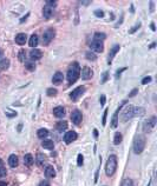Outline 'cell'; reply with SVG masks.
<instances>
[{"label":"cell","mask_w":157,"mask_h":186,"mask_svg":"<svg viewBox=\"0 0 157 186\" xmlns=\"http://www.w3.org/2000/svg\"><path fill=\"white\" fill-rule=\"evenodd\" d=\"M81 75V66L77 61L72 62L67 68V80L70 84H74Z\"/></svg>","instance_id":"obj_1"},{"label":"cell","mask_w":157,"mask_h":186,"mask_svg":"<svg viewBox=\"0 0 157 186\" xmlns=\"http://www.w3.org/2000/svg\"><path fill=\"white\" fill-rule=\"evenodd\" d=\"M145 144H146V139L144 134H138L135 138L133 141V152L136 154H139L143 152V150L145 148Z\"/></svg>","instance_id":"obj_2"},{"label":"cell","mask_w":157,"mask_h":186,"mask_svg":"<svg viewBox=\"0 0 157 186\" xmlns=\"http://www.w3.org/2000/svg\"><path fill=\"white\" fill-rule=\"evenodd\" d=\"M116 168H117V157L115 154L110 155L108 161H106V165H105V173L108 177H111L115 174L116 172Z\"/></svg>","instance_id":"obj_3"},{"label":"cell","mask_w":157,"mask_h":186,"mask_svg":"<svg viewBox=\"0 0 157 186\" xmlns=\"http://www.w3.org/2000/svg\"><path fill=\"white\" fill-rule=\"evenodd\" d=\"M133 116H135V107H133V106H131V105H128V106L123 110V112H122V116H121V121L125 123V121L130 120Z\"/></svg>","instance_id":"obj_4"},{"label":"cell","mask_w":157,"mask_h":186,"mask_svg":"<svg viewBox=\"0 0 157 186\" xmlns=\"http://www.w3.org/2000/svg\"><path fill=\"white\" fill-rule=\"evenodd\" d=\"M84 92H85V87H84V86H79V87L74 88V89L70 93V98L72 99V102H77L78 99H79V98L84 94Z\"/></svg>","instance_id":"obj_5"},{"label":"cell","mask_w":157,"mask_h":186,"mask_svg":"<svg viewBox=\"0 0 157 186\" xmlns=\"http://www.w3.org/2000/svg\"><path fill=\"white\" fill-rule=\"evenodd\" d=\"M71 120L74 125H81L82 124V120H83V114L79 110H74L72 113H71Z\"/></svg>","instance_id":"obj_6"},{"label":"cell","mask_w":157,"mask_h":186,"mask_svg":"<svg viewBox=\"0 0 157 186\" xmlns=\"http://www.w3.org/2000/svg\"><path fill=\"white\" fill-rule=\"evenodd\" d=\"M53 38H54V31H53V30H47V31H45L44 34H43V45L47 46V45L51 43V40H52Z\"/></svg>","instance_id":"obj_7"},{"label":"cell","mask_w":157,"mask_h":186,"mask_svg":"<svg viewBox=\"0 0 157 186\" xmlns=\"http://www.w3.org/2000/svg\"><path fill=\"white\" fill-rule=\"evenodd\" d=\"M155 125H156V117H152L151 119L146 120V121L143 124V130H144L145 132H151V131L153 130Z\"/></svg>","instance_id":"obj_8"},{"label":"cell","mask_w":157,"mask_h":186,"mask_svg":"<svg viewBox=\"0 0 157 186\" xmlns=\"http://www.w3.org/2000/svg\"><path fill=\"white\" fill-rule=\"evenodd\" d=\"M90 47H91V50H93V51L97 52V53H102L103 50H104L103 41H98V40H93V41L90 44Z\"/></svg>","instance_id":"obj_9"},{"label":"cell","mask_w":157,"mask_h":186,"mask_svg":"<svg viewBox=\"0 0 157 186\" xmlns=\"http://www.w3.org/2000/svg\"><path fill=\"white\" fill-rule=\"evenodd\" d=\"M77 133L74 132V131H69V132H66L65 133V136H64V141L66 143V144H71L72 141H74L76 139H77Z\"/></svg>","instance_id":"obj_10"},{"label":"cell","mask_w":157,"mask_h":186,"mask_svg":"<svg viewBox=\"0 0 157 186\" xmlns=\"http://www.w3.org/2000/svg\"><path fill=\"white\" fill-rule=\"evenodd\" d=\"M126 104V102L124 100L123 103H122V105L116 110V112H115V114L112 116V123H111V126L113 127V128H116L117 127V125H118V114H119V111L122 110V107H123V105H125Z\"/></svg>","instance_id":"obj_11"},{"label":"cell","mask_w":157,"mask_h":186,"mask_svg":"<svg viewBox=\"0 0 157 186\" xmlns=\"http://www.w3.org/2000/svg\"><path fill=\"white\" fill-rule=\"evenodd\" d=\"M92 75H93V72H92V70H91L90 67H88V66L83 67V70H82V78H83L84 80L91 79Z\"/></svg>","instance_id":"obj_12"},{"label":"cell","mask_w":157,"mask_h":186,"mask_svg":"<svg viewBox=\"0 0 157 186\" xmlns=\"http://www.w3.org/2000/svg\"><path fill=\"white\" fill-rule=\"evenodd\" d=\"M30 57H31L32 60H39V59H41L43 53H41V51L38 50V48H33V50L30 52Z\"/></svg>","instance_id":"obj_13"},{"label":"cell","mask_w":157,"mask_h":186,"mask_svg":"<svg viewBox=\"0 0 157 186\" xmlns=\"http://www.w3.org/2000/svg\"><path fill=\"white\" fill-rule=\"evenodd\" d=\"M63 80H64L63 73H61V72H56L54 75H53V78H52V82H53L54 85H60V84L63 82Z\"/></svg>","instance_id":"obj_14"},{"label":"cell","mask_w":157,"mask_h":186,"mask_svg":"<svg viewBox=\"0 0 157 186\" xmlns=\"http://www.w3.org/2000/svg\"><path fill=\"white\" fill-rule=\"evenodd\" d=\"M119 45H115L112 48H111V51L109 52V57H108V62H109V65L111 64V61H112V59L115 58V55H116V53L119 51Z\"/></svg>","instance_id":"obj_15"},{"label":"cell","mask_w":157,"mask_h":186,"mask_svg":"<svg viewBox=\"0 0 157 186\" xmlns=\"http://www.w3.org/2000/svg\"><path fill=\"white\" fill-rule=\"evenodd\" d=\"M53 114H54V117H57V118H63V117L65 116V110H64V107H63V106H57V107H54V109H53Z\"/></svg>","instance_id":"obj_16"},{"label":"cell","mask_w":157,"mask_h":186,"mask_svg":"<svg viewBox=\"0 0 157 186\" xmlns=\"http://www.w3.org/2000/svg\"><path fill=\"white\" fill-rule=\"evenodd\" d=\"M26 40H27V35H26L25 33H19V34H17V37H16V43H17L18 45H25Z\"/></svg>","instance_id":"obj_17"},{"label":"cell","mask_w":157,"mask_h":186,"mask_svg":"<svg viewBox=\"0 0 157 186\" xmlns=\"http://www.w3.org/2000/svg\"><path fill=\"white\" fill-rule=\"evenodd\" d=\"M45 175L47 178H54L56 177V171H54L53 166H51V165L46 166V168H45Z\"/></svg>","instance_id":"obj_18"},{"label":"cell","mask_w":157,"mask_h":186,"mask_svg":"<svg viewBox=\"0 0 157 186\" xmlns=\"http://www.w3.org/2000/svg\"><path fill=\"white\" fill-rule=\"evenodd\" d=\"M18 163H19L18 157H17L16 154H11L10 158H9V165H10L11 167H17V166H18Z\"/></svg>","instance_id":"obj_19"},{"label":"cell","mask_w":157,"mask_h":186,"mask_svg":"<svg viewBox=\"0 0 157 186\" xmlns=\"http://www.w3.org/2000/svg\"><path fill=\"white\" fill-rule=\"evenodd\" d=\"M33 163H34V158H33V155H32V154H30V153H27V154L24 157V164H25L26 166H32V165H33Z\"/></svg>","instance_id":"obj_20"},{"label":"cell","mask_w":157,"mask_h":186,"mask_svg":"<svg viewBox=\"0 0 157 186\" xmlns=\"http://www.w3.org/2000/svg\"><path fill=\"white\" fill-rule=\"evenodd\" d=\"M52 13H53V11H52V9H51V7L45 6V7L43 9V16H44V18H45V19H50V18L52 17Z\"/></svg>","instance_id":"obj_21"},{"label":"cell","mask_w":157,"mask_h":186,"mask_svg":"<svg viewBox=\"0 0 157 186\" xmlns=\"http://www.w3.org/2000/svg\"><path fill=\"white\" fill-rule=\"evenodd\" d=\"M36 161H37V165H38V166H43L44 163L46 161V157H45L43 153H38V154H37V158H36Z\"/></svg>","instance_id":"obj_22"},{"label":"cell","mask_w":157,"mask_h":186,"mask_svg":"<svg viewBox=\"0 0 157 186\" xmlns=\"http://www.w3.org/2000/svg\"><path fill=\"white\" fill-rule=\"evenodd\" d=\"M9 67H10V60L7 58H4V59L0 60V70L6 71Z\"/></svg>","instance_id":"obj_23"},{"label":"cell","mask_w":157,"mask_h":186,"mask_svg":"<svg viewBox=\"0 0 157 186\" xmlns=\"http://www.w3.org/2000/svg\"><path fill=\"white\" fill-rule=\"evenodd\" d=\"M38 43H39V39H38V35L37 34H33L31 38H30V41H29V45L31 46V47H37V45H38Z\"/></svg>","instance_id":"obj_24"},{"label":"cell","mask_w":157,"mask_h":186,"mask_svg":"<svg viewBox=\"0 0 157 186\" xmlns=\"http://www.w3.org/2000/svg\"><path fill=\"white\" fill-rule=\"evenodd\" d=\"M66 128H67V123H66V121H64V120L59 121V123L56 125V130H57V131H59V132H63V131H65Z\"/></svg>","instance_id":"obj_25"},{"label":"cell","mask_w":157,"mask_h":186,"mask_svg":"<svg viewBox=\"0 0 157 186\" xmlns=\"http://www.w3.org/2000/svg\"><path fill=\"white\" fill-rule=\"evenodd\" d=\"M41 146H43L44 148H46V150H53V147H54L53 141H52V140H50V139L44 140V141L41 143Z\"/></svg>","instance_id":"obj_26"},{"label":"cell","mask_w":157,"mask_h":186,"mask_svg":"<svg viewBox=\"0 0 157 186\" xmlns=\"http://www.w3.org/2000/svg\"><path fill=\"white\" fill-rule=\"evenodd\" d=\"M37 136H38V138H40V139H45V138L49 136V131H47L46 128H40V130H38Z\"/></svg>","instance_id":"obj_27"},{"label":"cell","mask_w":157,"mask_h":186,"mask_svg":"<svg viewBox=\"0 0 157 186\" xmlns=\"http://www.w3.org/2000/svg\"><path fill=\"white\" fill-rule=\"evenodd\" d=\"M122 134L119 133V132H116L115 133V137H113V144L115 145H119L121 143H122Z\"/></svg>","instance_id":"obj_28"},{"label":"cell","mask_w":157,"mask_h":186,"mask_svg":"<svg viewBox=\"0 0 157 186\" xmlns=\"http://www.w3.org/2000/svg\"><path fill=\"white\" fill-rule=\"evenodd\" d=\"M105 38H106V34H105V33H101V32H97V33H95V40L103 41Z\"/></svg>","instance_id":"obj_29"},{"label":"cell","mask_w":157,"mask_h":186,"mask_svg":"<svg viewBox=\"0 0 157 186\" xmlns=\"http://www.w3.org/2000/svg\"><path fill=\"white\" fill-rule=\"evenodd\" d=\"M57 89L56 88H47V91H46V94L49 96V97H56L57 96Z\"/></svg>","instance_id":"obj_30"},{"label":"cell","mask_w":157,"mask_h":186,"mask_svg":"<svg viewBox=\"0 0 157 186\" xmlns=\"http://www.w3.org/2000/svg\"><path fill=\"white\" fill-rule=\"evenodd\" d=\"M25 67L29 70V71H34L36 70V64H33V62H31V61H29V62H25Z\"/></svg>","instance_id":"obj_31"},{"label":"cell","mask_w":157,"mask_h":186,"mask_svg":"<svg viewBox=\"0 0 157 186\" xmlns=\"http://www.w3.org/2000/svg\"><path fill=\"white\" fill-rule=\"evenodd\" d=\"M145 113L143 107H135V116H143Z\"/></svg>","instance_id":"obj_32"},{"label":"cell","mask_w":157,"mask_h":186,"mask_svg":"<svg viewBox=\"0 0 157 186\" xmlns=\"http://www.w3.org/2000/svg\"><path fill=\"white\" fill-rule=\"evenodd\" d=\"M121 186H133V182H132L131 179L126 178V179H124V180L122 181V185H121Z\"/></svg>","instance_id":"obj_33"},{"label":"cell","mask_w":157,"mask_h":186,"mask_svg":"<svg viewBox=\"0 0 157 186\" xmlns=\"http://www.w3.org/2000/svg\"><path fill=\"white\" fill-rule=\"evenodd\" d=\"M25 54H26V52H25L24 50H20V51H19V55H18V57H19V60L23 61V62H25V58H26Z\"/></svg>","instance_id":"obj_34"},{"label":"cell","mask_w":157,"mask_h":186,"mask_svg":"<svg viewBox=\"0 0 157 186\" xmlns=\"http://www.w3.org/2000/svg\"><path fill=\"white\" fill-rule=\"evenodd\" d=\"M83 163H84V157L82 154H78V157H77V165L78 166H82Z\"/></svg>","instance_id":"obj_35"},{"label":"cell","mask_w":157,"mask_h":186,"mask_svg":"<svg viewBox=\"0 0 157 186\" xmlns=\"http://www.w3.org/2000/svg\"><path fill=\"white\" fill-rule=\"evenodd\" d=\"M86 58L89 59V60H96V55H95V53H92V52H86Z\"/></svg>","instance_id":"obj_36"},{"label":"cell","mask_w":157,"mask_h":186,"mask_svg":"<svg viewBox=\"0 0 157 186\" xmlns=\"http://www.w3.org/2000/svg\"><path fill=\"white\" fill-rule=\"evenodd\" d=\"M108 79H109V72H104V73H103V77H102V80H101V84L106 82Z\"/></svg>","instance_id":"obj_37"},{"label":"cell","mask_w":157,"mask_h":186,"mask_svg":"<svg viewBox=\"0 0 157 186\" xmlns=\"http://www.w3.org/2000/svg\"><path fill=\"white\" fill-rule=\"evenodd\" d=\"M6 174H7V171H6V168H5L4 166H0V178L5 177Z\"/></svg>","instance_id":"obj_38"},{"label":"cell","mask_w":157,"mask_h":186,"mask_svg":"<svg viewBox=\"0 0 157 186\" xmlns=\"http://www.w3.org/2000/svg\"><path fill=\"white\" fill-rule=\"evenodd\" d=\"M108 109L106 110H104V113H103V118H102V124L103 125H105L106 124V116H108Z\"/></svg>","instance_id":"obj_39"},{"label":"cell","mask_w":157,"mask_h":186,"mask_svg":"<svg viewBox=\"0 0 157 186\" xmlns=\"http://www.w3.org/2000/svg\"><path fill=\"white\" fill-rule=\"evenodd\" d=\"M95 16L98 17V18H103L104 17V12L101 11V10H97V11H95Z\"/></svg>","instance_id":"obj_40"},{"label":"cell","mask_w":157,"mask_h":186,"mask_svg":"<svg viewBox=\"0 0 157 186\" xmlns=\"http://www.w3.org/2000/svg\"><path fill=\"white\" fill-rule=\"evenodd\" d=\"M57 5V1H54V0H47L46 1V6H56Z\"/></svg>","instance_id":"obj_41"},{"label":"cell","mask_w":157,"mask_h":186,"mask_svg":"<svg viewBox=\"0 0 157 186\" xmlns=\"http://www.w3.org/2000/svg\"><path fill=\"white\" fill-rule=\"evenodd\" d=\"M139 27H141V24L138 23L137 25H135V27H133V28H131V30L129 31V33H135V32H136V31H137V30H138Z\"/></svg>","instance_id":"obj_42"},{"label":"cell","mask_w":157,"mask_h":186,"mask_svg":"<svg viewBox=\"0 0 157 186\" xmlns=\"http://www.w3.org/2000/svg\"><path fill=\"white\" fill-rule=\"evenodd\" d=\"M151 81V77H145L143 80H142V84L143 85H146V84H149Z\"/></svg>","instance_id":"obj_43"},{"label":"cell","mask_w":157,"mask_h":186,"mask_svg":"<svg viewBox=\"0 0 157 186\" xmlns=\"http://www.w3.org/2000/svg\"><path fill=\"white\" fill-rule=\"evenodd\" d=\"M105 99H106V98H105V96H104V94H102V96H101V105H102V106L105 104Z\"/></svg>","instance_id":"obj_44"},{"label":"cell","mask_w":157,"mask_h":186,"mask_svg":"<svg viewBox=\"0 0 157 186\" xmlns=\"http://www.w3.org/2000/svg\"><path fill=\"white\" fill-rule=\"evenodd\" d=\"M5 114H6L7 117H16V116H17V113H16V112L11 113V112H9V111H6V112H5Z\"/></svg>","instance_id":"obj_45"},{"label":"cell","mask_w":157,"mask_h":186,"mask_svg":"<svg viewBox=\"0 0 157 186\" xmlns=\"http://www.w3.org/2000/svg\"><path fill=\"white\" fill-rule=\"evenodd\" d=\"M137 92H138V89L137 88H135V89H132V92L129 94V97H133V96H136L137 94Z\"/></svg>","instance_id":"obj_46"},{"label":"cell","mask_w":157,"mask_h":186,"mask_svg":"<svg viewBox=\"0 0 157 186\" xmlns=\"http://www.w3.org/2000/svg\"><path fill=\"white\" fill-rule=\"evenodd\" d=\"M39 186H50V184H49V181H41L40 184H39Z\"/></svg>","instance_id":"obj_47"},{"label":"cell","mask_w":157,"mask_h":186,"mask_svg":"<svg viewBox=\"0 0 157 186\" xmlns=\"http://www.w3.org/2000/svg\"><path fill=\"white\" fill-rule=\"evenodd\" d=\"M125 70H126L125 67H124V68H121V70H118V71H117V74H116V77H118V75L121 74V72H123V71H125Z\"/></svg>","instance_id":"obj_48"},{"label":"cell","mask_w":157,"mask_h":186,"mask_svg":"<svg viewBox=\"0 0 157 186\" xmlns=\"http://www.w3.org/2000/svg\"><path fill=\"white\" fill-rule=\"evenodd\" d=\"M98 174H99V170L96 172V177H95V182H97V180H98Z\"/></svg>","instance_id":"obj_49"},{"label":"cell","mask_w":157,"mask_h":186,"mask_svg":"<svg viewBox=\"0 0 157 186\" xmlns=\"http://www.w3.org/2000/svg\"><path fill=\"white\" fill-rule=\"evenodd\" d=\"M150 27H151V30H152V31H155V30H156V27H155V24H153V23H151V24H150Z\"/></svg>","instance_id":"obj_50"},{"label":"cell","mask_w":157,"mask_h":186,"mask_svg":"<svg viewBox=\"0 0 157 186\" xmlns=\"http://www.w3.org/2000/svg\"><path fill=\"white\" fill-rule=\"evenodd\" d=\"M0 186H7V182L6 181H0Z\"/></svg>","instance_id":"obj_51"},{"label":"cell","mask_w":157,"mask_h":186,"mask_svg":"<svg viewBox=\"0 0 157 186\" xmlns=\"http://www.w3.org/2000/svg\"><path fill=\"white\" fill-rule=\"evenodd\" d=\"M93 134H95V137H96V138L98 137V131H97L96 128H95V131H93Z\"/></svg>","instance_id":"obj_52"},{"label":"cell","mask_w":157,"mask_h":186,"mask_svg":"<svg viewBox=\"0 0 157 186\" xmlns=\"http://www.w3.org/2000/svg\"><path fill=\"white\" fill-rule=\"evenodd\" d=\"M150 6H151V7H150V11L152 12V11H153V3H150Z\"/></svg>","instance_id":"obj_53"},{"label":"cell","mask_w":157,"mask_h":186,"mask_svg":"<svg viewBox=\"0 0 157 186\" xmlns=\"http://www.w3.org/2000/svg\"><path fill=\"white\" fill-rule=\"evenodd\" d=\"M82 4H83V5H90L91 3H90V1H83Z\"/></svg>","instance_id":"obj_54"},{"label":"cell","mask_w":157,"mask_h":186,"mask_svg":"<svg viewBox=\"0 0 157 186\" xmlns=\"http://www.w3.org/2000/svg\"><path fill=\"white\" fill-rule=\"evenodd\" d=\"M155 45H156V44H155V43H152V44H151V46H150V47H151V48H153V47H155Z\"/></svg>","instance_id":"obj_55"},{"label":"cell","mask_w":157,"mask_h":186,"mask_svg":"<svg viewBox=\"0 0 157 186\" xmlns=\"http://www.w3.org/2000/svg\"><path fill=\"white\" fill-rule=\"evenodd\" d=\"M3 55V50H0V57Z\"/></svg>","instance_id":"obj_56"},{"label":"cell","mask_w":157,"mask_h":186,"mask_svg":"<svg viewBox=\"0 0 157 186\" xmlns=\"http://www.w3.org/2000/svg\"><path fill=\"white\" fill-rule=\"evenodd\" d=\"M0 166H3V160L0 159Z\"/></svg>","instance_id":"obj_57"}]
</instances>
